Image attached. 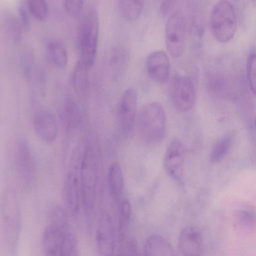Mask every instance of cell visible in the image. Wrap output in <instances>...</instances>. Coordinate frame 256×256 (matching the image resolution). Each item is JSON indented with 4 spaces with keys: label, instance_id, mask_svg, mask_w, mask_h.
<instances>
[{
    "label": "cell",
    "instance_id": "6da1fadb",
    "mask_svg": "<svg viewBox=\"0 0 256 256\" xmlns=\"http://www.w3.org/2000/svg\"><path fill=\"white\" fill-rule=\"evenodd\" d=\"M94 146L88 144L84 150L80 166L81 200L85 226L88 235L92 234L96 219L95 206L98 178V161Z\"/></svg>",
    "mask_w": 256,
    "mask_h": 256
},
{
    "label": "cell",
    "instance_id": "7a4b0ae2",
    "mask_svg": "<svg viewBox=\"0 0 256 256\" xmlns=\"http://www.w3.org/2000/svg\"><path fill=\"white\" fill-rule=\"evenodd\" d=\"M98 34V12L94 6H90L86 9L80 20L76 37L78 60L89 68L96 59Z\"/></svg>",
    "mask_w": 256,
    "mask_h": 256
},
{
    "label": "cell",
    "instance_id": "3957f363",
    "mask_svg": "<svg viewBox=\"0 0 256 256\" xmlns=\"http://www.w3.org/2000/svg\"><path fill=\"white\" fill-rule=\"evenodd\" d=\"M136 122L138 132L146 142L156 144L164 138L166 115L160 103L151 102L144 105L139 112Z\"/></svg>",
    "mask_w": 256,
    "mask_h": 256
},
{
    "label": "cell",
    "instance_id": "277c9868",
    "mask_svg": "<svg viewBox=\"0 0 256 256\" xmlns=\"http://www.w3.org/2000/svg\"><path fill=\"white\" fill-rule=\"evenodd\" d=\"M0 209L7 244L10 252L14 255L20 238L21 222L18 197L13 188H8L4 191Z\"/></svg>",
    "mask_w": 256,
    "mask_h": 256
},
{
    "label": "cell",
    "instance_id": "5b68a950",
    "mask_svg": "<svg viewBox=\"0 0 256 256\" xmlns=\"http://www.w3.org/2000/svg\"><path fill=\"white\" fill-rule=\"evenodd\" d=\"M48 224L42 236V256H58L64 234L68 230L66 212L61 206H52L48 214Z\"/></svg>",
    "mask_w": 256,
    "mask_h": 256
},
{
    "label": "cell",
    "instance_id": "8992f818",
    "mask_svg": "<svg viewBox=\"0 0 256 256\" xmlns=\"http://www.w3.org/2000/svg\"><path fill=\"white\" fill-rule=\"evenodd\" d=\"M210 28L214 38L220 43L230 41L236 30V17L232 4L221 0L213 6L210 16Z\"/></svg>",
    "mask_w": 256,
    "mask_h": 256
},
{
    "label": "cell",
    "instance_id": "52a82bcc",
    "mask_svg": "<svg viewBox=\"0 0 256 256\" xmlns=\"http://www.w3.org/2000/svg\"><path fill=\"white\" fill-rule=\"evenodd\" d=\"M78 146L74 150L64 188V196L66 208L70 214L76 217L80 210V166L82 152Z\"/></svg>",
    "mask_w": 256,
    "mask_h": 256
},
{
    "label": "cell",
    "instance_id": "ba28073f",
    "mask_svg": "<svg viewBox=\"0 0 256 256\" xmlns=\"http://www.w3.org/2000/svg\"><path fill=\"white\" fill-rule=\"evenodd\" d=\"M186 23L184 15L180 10H175L168 18L165 30L166 46L174 58L180 57L186 46Z\"/></svg>",
    "mask_w": 256,
    "mask_h": 256
},
{
    "label": "cell",
    "instance_id": "9c48e42d",
    "mask_svg": "<svg viewBox=\"0 0 256 256\" xmlns=\"http://www.w3.org/2000/svg\"><path fill=\"white\" fill-rule=\"evenodd\" d=\"M14 162L20 186L26 191L31 190L36 182V169L30 147L25 139L20 138L16 143Z\"/></svg>",
    "mask_w": 256,
    "mask_h": 256
},
{
    "label": "cell",
    "instance_id": "30bf717a",
    "mask_svg": "<svg viewBox=\"0 0 256 256\" xmlns=\"http://www.w3.org/2000/svg\"><path fill=\"white\" fill-rule=\"evenodd\" d=\"M96 248L98 256H114L116 231L110 214L102 211L98 215L95 225Z\"/></svg>",
    "mask_w": 256,
    "mask_h": 256
},
{
    "label": "cell",
    "instance_id": "8fae6325",
    "mask_svg": "<svg viewBox=\"0 0 256 256\" xmlns=\"http://www.w3.org/2000/svg\"><path fill=\"white\" fill-rule=\"evenodd\" d=\"M169 94L172 104L180 112H188L194 104L195 88L192 80L187 76L178 75L174 77Z\"/></svg>",
    "mask_w": 256,
    "mask_h": 256
},
{
    "label": "cell",
    "instance_id": "7c38bea8",
    "mask_svg": "<svg viewBox=\"0 0 256 256\" xmlns=\"http://www.w3.org/2000/svg\"><path fill=\"white\" fill-rule=\"evenodd\" d=\"M185 149L179 139L170 144L164 158V166L166 173L174 180L182 182L184 174Z\"/></svg>",
    "mask_w": 256,
    "mask_h": 256
},
{
    "label": "cell",
    "instance_id": "4fadbf2b",
    "mask_svg": "<svg viewBox=\"0 0 256 256\" xmlns=\"http://www.w3.org/2000/svg\"><path fill=\"white\" fill-rule=\"evenodd\" d=\"M136 90L128 88L122 94L118 106V118L121 129L126 135L131 134L134 128L137 111Z\"/></svg>",
    "mask_w": 256,
    "mask_h": 256
},
{
    "label": "cell",
    "instance_id": "5bb4252c",
    "mask_svg": "<svg viewBox=\"0 0 256 256\" xmlns=\"http://www.w3.org/2000/svg\"><path fill=\"white\" fill-rule=\"evenodd\" d=\"M146 69L150 77L159 84L166 82L170 78V62L162 50L150 52L146 59Z\"/></svg>",
    "mask_w": 256,
    "mask_h": 256
},
{
    "label": "cell",
    "instance_id": "9a60e30c",
    "mask_svg": "<svg viewBox=\"0 0 256 256\" xmlns=\"http://www.w3.org/2000/svg\"><path fill=\"white\" fill-rule=\"evenodd\" d=\"M33 126L38 136L46 143H52L56 138L58 128L54 115L46 110L36 113L33 120Z\"/></svg>",
    "mask_w": 256,
    "mask_h": 256
},
{
    "label": "cell",
    "instance_id": "2e32d148",
    "mask_svg": "<svg viewBox=\"0 0 256 256\" xmlns=\"http://www.w3.org/2000/svg\"><path fill=\"white\" fill-rule=\"evenodd\" d=\"M178 246L183 256H200L202 243L200 232L192 226H186L178 236Z\"/></svg>",
    "mask_w": 256,
    "mask_h": 256
},
{
    "label": "cell",
    "instance_id": "e0dca14e",
    "mask_svg": "<svg viewBox=\"0 0 256 256\" xmlns=\"http://www.w3.org/2000/svg\"><path fill=\"white\" fill-rule=\"evenodd\" d=\"M60 116L68 132L78 130L82 124V116L78 104L72 98H68L62 106Z\"/></svg>",
    "mask_w": 256,
    "mask_h": 256
},
{
    "label": "cell",
    "instance_id": "ac0fdd59",
    "mask_svg": "<svg viewBox=\"0 0 256 256\" xmlns=\"http://www.w3.org/2000/svg\"><path fill=\"white\" fill-rule=\"evenodd\" d=\"M144 256H175L171 244L164 236L157 234L150 236L144 245Z\"/></svg>",
    "mask_w": 256,
    "mask_h": 256
},
{
    "label": "cell",
    "instance_id": "d6986e66",
    "mask_svg": "<svg viewBox=\"0 0 256 256\" xmlns=\"http://www.w3.org/2000/svg\"><path fill=\"white\" fill-rule=\"evenodd\" d=\"M89 67L80 60L75 64L72 73V84L74 92L84 97L88 94L90 86Z\"/></svg>",
    "mask_w": 256,
    "mask_h": 256
},
{
    "label": "cell",
    "instance_id": "ffe728a7",
    "mask_svg": "<svg viewBox=\"0 0 256 256\" xmlns=\"http://www.w3.org/2000/svg\"><path fill=\"white\" fill-rule=\"evenodd\" d=\"M46 54L49 61L54 66L62 68L66 66L68 54L64 44L58 40H52L46 46Z\"/></svg>",
    "mask_w": 256,
    "mask_h": 256
},
{
    "label": "cell",
    "instance_id": "44dd1931",
    "mask_svg": "<svg viewBox=\"0 0 256 256\" xmlns=\"http://www.w3.org/2000/svg\"><path fill=\"white\" fill-rule=\"evenodd\" d=\"M108 183L110 193L115 200L120 198L124 186L123 174L120 164L112 162L108 170Z\"/></svg>",
    "mask_w": 256,
    "mask_h": 256
},
{
    "label": "cell",
    "instance_id": "7402d4cb",
    "mask_svg": "<svg viewBox=\"0 0 256 256\" xmlns=\"http://www.w3.org/2000/svg\"><path fill=\"white\" fill-rule=\"evenodd\" d=\"M118 8L120 16L126 20L134 21L140 16L144 1L140 0H120Z\"/></svg>",
    "mask_w": 256,
    "mask_h": 256
},
{
    "label": "cell",
    "instance_id": "603a6c76",
    "mask_svg": "<svg viewBox=\"0 0 256 256\" xmlns=\"http://www.w3.org/2000/svg\"><path fill=\"white\" fill-rule=\"evenodd\" d=\"M4 30L8 38L16 43L21 38L22 26L18 18L12 14H8L4 16L3 20Z\"/></svg>",
    "mask_w": 256,
    "mask_h": 256
},
{
    "label": "cell",
    "instance_id": "cb8c5ba5",
    "mask_svg": "<svg viewBox=\"0 0 256 256\" xmlns=\"http://www.w3.org/2000/svg\"><path fill=\"white\" fill-rule=\"evenodd\" d=\"M232 139L230 134H226L217 140L210 153L211 162H218L226 156L231 147Z\"/></svg>",
    "mask_w": 256,
    "mask_h": 256
},
{
    "label": "cell",
    "instance_id": "d4e9b609",
    "mask_svg": "<svg viewBox=\"0 0 256 256\" xmlns=\"http://www.w3.org/2000/svg\"><path fill=\"white\" fill-rule=\"evenodd\" d=\"M58 256H80L78 240L70 230L63 236Z\"/></svg>",
    "mask_w": 256,
    "mask_h": 256
},
{
    "label": "cell",
    "instance_id": "484cf974",
    "mask_svg": "<svg viewBox=\"0 0 256 256\" xmlns=\"http://www.w3.org/2000/svg\"><path fill=\"white\" fill-rule=\"evenodd\" d=\"M126 52L121 48L112 49L108 56V63L110 68L118 71L124 66L126 60Z\"/></svg>",
    "mask_w": 256,
    "mask_h": 256
},
{
    "label": "cell",
    "instance_id": "4316f807",
    "mask_svg": "<svg viewBox=\"0 0 256 256\" xmlns=\"http://www.w3.org/2000/svg\"><path fill=\"white\" fill-rule=\"evenodd\" d=\"M27 6L30 12L36 18L44 20L48 16L49 8L47 2L44 0H29Z\"/></svg>",
    "mask_w": 256,
    "mask_h": 256
},
{
    "label": "cell",
    "instance_id": "83f0119b",
    "mask_svg": "<svg viewBox=\"0 0 256 256\" xmlns=\"http://www.w3.org/2000/svg\"><path fill=\"white\" fill-rule=\"evenodd\" d=\"M247 76L250 90L256 96V52H253L248 56Z\"/></svg>",
    "mask_w": 256,
    "mask_h": 256
},
{
    "label": "cell",
    "instance_id": "f1b7e54d",
    "mask_svg": "<svg viewBox=\"0 0 256 256\" xmlns=\"http://www.w3.org/2000/svg\"><path fill=\"white\" fill-rule=\"evenodd\" d=\"M131 213V206L130 201L127 198L123 199L120 206L119 228L126 230L129 223Z\"/></svg>",
    "mask_w": 256,
    "mask_h": 256
},
{
    "label": "cell",
    "instance_id": "f546056e",
    "mask_svg": "<svg viewBox=\"0 0 256 256\" xmlns=\"http://www.w3.org/2000/svg\"><path fill=\"white\" fill-rule=\"evenodd\" d=\"M84 2L82 0H64L62 5L66 11L70 14L75 16L82 10Z\"/></svg>",
    "mask_w": 256,
    "mask_h": 256
},
{
    "label": "cell",
    "instance_id": "4dcf8cb0",
    "mask_svg": "<svg viewBox=\"0 0 256 256\" xmlns=\"http://www.w3.org/2000/svg\"><path fill=\"white\" fill-rule=\"evenodd\" d=\"M18 13L22 27L25 30H28L30 26V19L25 6L22 4H20L18 7Z\"/></svg>",
    "mask_w": 256,
    "mask_h": 256
},
{
    "label": "cell",
    "instance_id": "1f68e13d",
    "mask_svg": "<svg viewBox=\"0 0 256 256\" xmlns=\"http://www.w3.org/2000/svg\"><path fill=\"white\" fill-rule=\"evenodd\" d=\"M127 256H141L136 244L134 240L130 239L128 243Z\"/></svg>",
    "mask_w": 256,
    "mask_h": 256
},
{
    "label": "cell",
    "instance_id": "d6a6232c",
    "mask_svg": "<svg viewBox=\"0 0 256 256\" xmlns=\"http://www.w3.org/2000/svg\"><path fill=\"white\" fill-rule=\"evenodd\" d=\"M174 1H162L160 6V12L164 16L166 14L174 5Z\"/></svg>",
    "mask_w": 256,
    "mask_h": 256
},
{
    "label": "cell",
    "instance_id": "836d02e7",
    "mask_svg": "<svg viewBox=\"0 0 256 256\" xmlns=\"http://www.w3.org/2000/svg\"><path fill=\"white\" fill-rule=\"evenodd\" d=\"M116 256H127V255H126L122 249H120Z\"/></svg>",
    "mask_w": 256,
    "mask_h": 256
},
{
    "label": "cell",
    "instance_id": "e575fe53",
    "mask_svg": "<svg viewBox=\"0 0 256 256\" xmlns=\"http://www.w3.org/2000/svg\"><path fill=\"white\" fill-rule=\"evenodd\" d=\"M254 126H255V128H256V116L254 118Z\"/></svg>",
    "mask_w": 256,
    "mask_h": 256
}]
</instances>
